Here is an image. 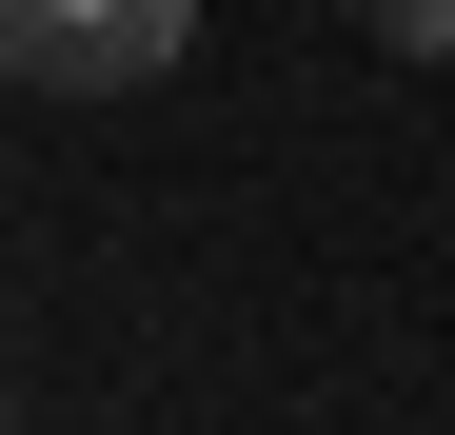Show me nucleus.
Instances as JSON below:
<instances>
[{
  "label": "nucleus",
  "instance_id": "1",
  "mask_svg": "<svg viewBox=\"0 0 455 435\" xmlns=\"http://www.w3.org/2000/svg\"><path fill=\"white\" fill-rule=\"evenodd\" d=\"M179 40H198V0H0L20 99H139V80H179Z\"/></svg>",
  "mask_w": 455,
  "mask_h": 435
},
{
  "label": "nucleus",
  "instance_id": "2",
  "mask_svg": "<svg viewBox=\"0 0 455 435\" xmlns=\"http://www.w3.org/2000/svg\"><path fill=\"white\" fill-rule=\"evenodd\" d=\"M356 20L396 40V59H455V0H356Z\"/></svg>",
  "mask_w": 455,
  "mask_h": 435
}]
</instances>
